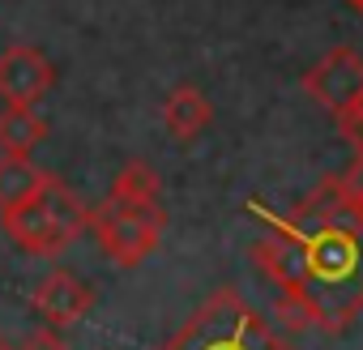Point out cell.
I'll return each instance as SVG.
<instances>
[{"label":"cell","instance_id":"obj_6","mask_svg":"<svg viewBox=\"0 0 363 350\" xmlns=\"http://www.w3.org/2000/svg\"><path fill=\"white\" fill-rule=\"evenodd\" d=\"M303 90H308V98H316L325 111L337 115L363 90V56L354 47H333L303 73Z\"/></svg>","mask_w":363,"mask_h":350},{"label":"cell","instance_id":"obj_16","mask_svg":"<svg viewBox=\"0 0 363 350\" xmlns=\"http://www.w3.org/2000/svg\"><path fill=\"white\" fill-rule=\"evenodd\" d=\"M0 350H18V346H13V341H9V337H0Z\"/></svg>","mask_w":363,"mask_h":350},{"label":"cell","instance_id":"obj_15","mask_svg":"<svg viewBox=\"0 0 363 350\" xmlns=\"http://www.w3.org/2000/svg\"><path fill=\"white\" fill-rule=\"evenodd\" d=\"M346 5H350V9H354L359 18H363V0H346Z\"/></svg>","mask_w":363,"mask_h":350},{"label":"cell","instance_id":"obj_14","mask_svg":"<svg viewBox=\"0 0 363 350\" xmlns=\"http://www.w3.org/2000/svg\"><path fill=\"white\" fill-rule=\"evenodd\" d=\"M18 350H69V341L60 337V329H56V324H48V329H35Z\"/></svg>","mask_w":363,"mask_h":350},{"label":"cell","instance_id":"obj_9","mask_svg":"<svg viewBox=\"0 0 363 350\" xmlns=\"http://www.w3.org/2000/svg\"><path fill=\"white\" fill-rule=\"evenodd\" d=\"M210 120H214V107H210V98H206L193 81L175 86V90L162 98V124H167V132H171L175 141H197V137L210 128Z\"/></svg>","mask_w":363,"mask_h":350},{"label":"cell","instance_id":"obj_7","mask_svg":"<svg viewBox=\"0 0 363 350\" xmlns=\"http://www.w3.org/2000/svg\"><path fill=\"white\" fill-rule=\"evenodd\" d=\"M252 261L261 265V273L278 286V295H303L308 282V256L303 244L278 227H269L257 244H252Z\"/></svg>","mask_w":363,"mask_h":350},{"label":"cell","instance_id":"obj_12","mask_svg":"<svg viewBox=\"0 0 363 350\" xmlns=\"http://www.w3.org/2000/svg\"><path fill=\"white\" fill-rule=\"evenodd\" d=\"M158 193H162V184H158V175H154V166H145V162H128V166H120L116 171V180H111V193H107V201H116V205H158Z\"/></svg>","mask_w":363,"mask_h":350},{"label":"cell","instance_id":"obj_10","mask_svg":"<svg viewBox=\"0 0 363 350\" xmlns=\"http://www.w3.org/2000/svg\"><path fill=\"white\" fill-rule=\"evenodd\" d=\"M48 180V171L30 162V154H5L0 158V210H13L26 197H35Z\"/></svg>","mask_w":363,"mask_h":350},{"label":"cell","instance_id":"obj_3","mask_svg":"<svg viewBox=\"0 0 363 350\" xmlns=\"http://www.w3.org/2000/svg\"><path fill=\"white\" fill-rule=\"evenodd\" d=\"M162 350H291L235 290H214Z\"/></svg>","mask_w":363,"mask_h":350},{"label":"cell","instance_id":"obj_8","mask_svg":"<svg viewBox=\"0 0 363 350\" xmlns=\"http://www.w3.org/2000/svg\"><path fill=\"white\" fill-rule=\"evenodd\" d=\"M30 303H35V312H39L48 324L69 329V324H77V320L94 307V290H90L82 278H73L69 269H52V273L35 286Z\"/></svg>","mask_w":363,"mask_h":350},{"label":"cell","instance_id":"obj_11","mask_svg":"<svg viewBox=\"0 0 363 350\" xmlns=\"http://www.w3.org/2000/svg\"><path fill=\"white\" fill-rule=\"evenodd\" d=\"M48 137V120L35 107H9L0 111V149L5 154H30Z\"/></svg>","mask_w":363,"mask_h":350},{"label":"cell","instance_id":"obj_2","mask_svg":"<svg viewBox=\"0 0 363 350\" xmlns=\"http://www.w3.org/2000/svg\"><path fill=\"white\" fill-rule=\"evenodd\" d=\"M0 222H5L9 244H18L30 256H56L65 252L73 239H82L90 231V210L77 201V193L48 175L43 188L35 197H26L13 210H0Z\"/></svg>","mask_w":363,"mask_h":350},{"label":"cell","instance_id":"obj_4","mask_svg":"<svg viewBox=\"0 0 363 350\" xmlns=\"http://www.w3.org/2000/svg\"><path fill=\"white\" fill-rule=\"evenodd\" d=\"M162 205H116V201H103L99 210H90V231L99 239V248L116 261V265H141L158 239H162Z\"/></svg>","mask_w":363,"mask_h":350},{"label":"cell","instance_id":"obj_13","mask_svg":"<svg viewBox=\"0 0 363 350\" xmlns=\"http://www.w3.org/2000/svg\"><path fill=\"white\" fill-rule=\"evenodd\" d=\"M333 120H337V132H342L350 145H363V90H359Z\"/></svg>","mask_w":363,"mask_h":350},{"label":"cell","instance_id":"obj_17","mask_svg":"<svg viewBox=\"0 0 363 350\" xmlns=\"http://www.w3.org/2000/svg\"><path fill=\"white\" fill-rule=\"evenodd\" d=\"M354 201H359V205H363V197H354Z\"/></svg>","mask_w":363,"mask_h":350},{"label":"cell","instance_id":"obj_5","mask_svg":"<svg viewBox=\"0 0 363 350\" xmlns=\"http://www.w3.org/2000/svg\"><path fill=\"white\" fill-rule=\"evenodd\" d=\"M56 86V64L30 47L13 43L9 52H0V98L9 107H39Z\"/></svg>","mask_w":363,"mask_h":350},{"label":"cell","instance_id":"obj_1","mask_svg":"<svg viewBox=\"0 0 363 350\" xmlns=\"http://www.w3.org/2000/svg\"><path fill=\"white\" fill-rule=\"evenodd\" d=\"M303 244L308 282L303 295L312 303L320 333H342L363 312V205L350 201L329 227L312 231Z\"/></svg>","mask_w":363,"mask_h":350}]
</instances>
